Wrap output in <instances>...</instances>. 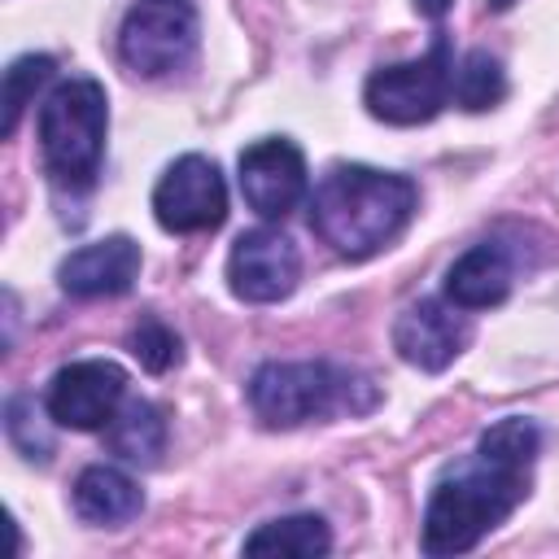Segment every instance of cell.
<instances>
[{
    "instance_id": "cell-1",
    "label": "cell",
    "mask_w": 559,
    "mask_h": 559,
    "mask_svg": "<svg viewBox=\"0 0 559 559\" xmlns=\"http://www.w3.org/2000/svg\"><path fill=\"white\" fill-rule=\"evenodd\" d=\"M415 201L419 192L406 175L376 166H332L310 192V227L332 253L362 262L406 231Z\"/></svg>"
},
{
    "instance_id": "cell-2",
    "label": "cell",
    "mask_w": 559,
    "mask_h": 559,
    "mask_svg": "<svg viewBox=\"0 0 559 559\" xmlns=\"http://www.w3.org/2000/svg\"><path fill=\"white\" fill-rule=\"evenodd\" d=\"M528 472L533 467H511V463L476 454L450 476H441L424 511V533H419L424 555L432 559L463 555L480 537H489L528 498Z\"/></svg>"
},
{
    "instance_id": "cell-3",
    "label": "cell",
    "mask_w": 559,
    "mask_h": 559,
    "mask_svg": "<svg viewBox=\"0 0 559 559\" xmlns=\"http://www.w3.org/2000/svg\"><path fill=\"white\" fill-rule=\"evenodd\" d=\"M249 406L266 428H301L328 424L341 415H367L380 393L376 384L341 362H262L249 376Z\"/></svg>"
},
{
    "instance_id": "cell-4",
    "label": "cell",
    "mask_w": 559,
    "mask_h": 559,
    "mask_svg": "<svg viewBox=\"0 0 559 559\" xmlns=\"http://www.w3.org/2000/svg\"><path fill=\"white\" fill-rule=\"evenodd\" d=\"M109 100L96 79H66L39 105V153L57 188L87 192L100 175Z\"/></svg>"
},
{
    "instance_id": "cell-5",
    "label": "cell",
    "mask_w": 559,
    "mask_h": 559,
    "mask_svg": "<svg viewBox=\"0 0 559 559\" xmlns=\"http://www.w3.org/2000/svg\"><path fill=\"white\" fill-rule=\"evenodd\" d=\"M201 17L192 0H135L118 31V57L140 79H166L197 57Z\"/></svg>"
},
{
    "instance_id": "cell-6",
    "label": "cell",
    "mask_w": 559,
    "mask_h": 559,
    "mask_svg": "<svg viewBox=\"0 0 559 559\" xmlns=\"http://www.w3.org/2000/svg\"><path fill=\"white\" fill-rule=\"evenodd\" d=\"M450 52L445 39H437L424 57L415 61H397V66H380L367 87H362V105L376 122L389 127H419L432 122L445 100H450Z\"/></svg>"
},
{
    "instance_id": "cell-7",
    "label": "cell",
    "mask_w": 559,
    "mask_h": 559,
    "mask_svg": "<svg viewBox=\"0 0 559 559\" xmlns=\"http://www.w3.org/2000/svg\"><path fill=\"white\" fill-rule=\"evenodd\" d=\"M153 218L170 236L214 231L227 218V183H223V170L210 157H201V153L175 157L162 170L157 188H153Z\"/></svg>"
},
{
    "instance_id": "cell-8",
    "label": "cell",
    "mask_w": 559,
    "mask_h": 559,
    "mask_svg": "<svg viewBox=\"0 0 559 559\" xmlns=\"http://www.w3.org/2000/svg\"><path fill=\"white\" fill-rule=\"evenodd\" d=\"M127 402V371L109 358H79L57 367V376L48 380V419L74 432H96L105 428L118 406Z\"/></svg>"
},
{
    "instance_id": "cell-9",
    "label": "cell",
    "mask_w": 559,
    "mask_h": 559,
    "mask_svg": "<svg viewBox=\"0 0 559 559\" xmlns=\"http://www.w3.org/2000/svg\"><path fill=\"white\" fill-rule=\"evenodd\" d=\"M301 280V253L297 245L275 227L240 231L227 253V288L249 306L284 301Z\"/></svg>"
},
{
    "instance_id": "cell-10",
    "label": "cell",
    "mask_w": 559,
    "mask_h": 559,
    "mask_svg": "<svg viewBox=\"0 0 559 559\" xmlns=\"http://www.w3.org/2000/svg\"><path fill=\"white\" fill-rule=\"evenodd\" d=\"M306 157L293 140L271 135L240 153V197L262 218H288L306 197Z\"/></svg>"
},
{
    "instance_id": "cell-11",
    "label": "cell",
    "mask_w": 559,
    "mask_h": 559,
    "mask_svg": "<svg viewBox=\"0 0 559 559\" xmlns=\"http://www.w3.org/2000/svg\"><path fill=\"white\" fill-rule=\"evenodd\" d=\"M467 341L472 328L454 301L445 306L437 297H419L393 319V349L402 354V362L419 371H445L467 349Z\"/></svg>"
},
{
    "instance_id": "cell-12",
    "label": "cell",
    "mask_w": 559,
    "mask_h": 559,
    "mask_svg": "<svg viewBox=\"0 0 559 559\" xmlns=\"http://www.w3.org/2000/svg\"><path fill=\"white\" fill-rule=\"evenodd\" d=\"M135 275H140V245L131 236L92 240V245L74 249L70 258H61V266H57V284L79 301L122 297V293H131Z\"/></svg>"
},
{
    "instance_id": "cell-13",
    "label": "cell",
    "mask_w": 559,
    "mask_h": 559,
    "mask_svg": "<svg viewBox=\"0 0 559 559\" xmlns=\"http://www.w3.org/2000/svg\"><path fill=\"white\" fill-rule=\"evenodd\" d=\"M511 280H515L511 253L498 240H480L467 253H459L454 266L445 271V297L459 310H489V306L507 301Z\"/></svg>"
},
{
    "instance_id": "cell-14",
    "label": "cell",
    "mask_w": 559,
    "mask_h": 559,
    "mask_svg": "<svg viewBox=\"0 0 559 559\" xmlns=\"http://www.w3.org/2000/svg\"><path fill=\"white\" fill-rule=\"evenodd\" d=\"M70 502H74V515L83 524H92V528H122V524H131L144 511V489L122 467L92 463V467L79 472Z\"/></svg>"
},
{
    "instance_id": "cell-15",
    "label": "cell",
    "mask_w": 559,
    "mask_h": 559,
    "mask_svg": "<svg viewBox=\"0 0 559 559\" xmlns=\"http://www.w3.org/2000/svg\"><path fill=\"white\" fill-rule=\"evenodd\" d=\"M105 441L109 450L122 459V463H135V467H153L166 450V415L144 402V397H131L118 406V415L105 424Z\"/></svg>"
},
{
    "instance_id": "cell-16",
    "label": "cell",
    "mask_w": 559,
    "mask_h": 559,
    "mask_svg": "<svg viewBox=\"0 0 559 559\" xmlns=\"http://www.w3.org/2000/svg\"><path fill=\"white\" fill-rule=\"evenodd\" d=\"M332 550V528L323 515H280L258 524L245 537V555H284V559H319Z\"/></svg>"
},
{
    "instance_id": "cell-17",
    "label": "cell",
    "mask_w": 559,
    "mask_h": 559,
    "mask_svg": "<svg viewBox=\"0 0 559 559\" xmlns=\"http://www.w3.org/2000/svg\"><path fill=\"white\" fill-rule=\"evenodd\" d=\"M450 96H454V105H463L472 114L493 109L507 96V74L498 66V57H489L485 48L463 52V61L450 70Z\"/></svg>"
},
{
    "instance_id": "cell-18",
    "label": "cell",
    "mask_w": 559,
    "mask_h": 559,
    "mask_svg": "<svg viewBox=\"0 0 559 559\" xmlns=\"http://www.w3.org/2000/svg\"><path fill=\"white\" fill-rule=\"evenodd\" d=\"M52 74H57V61H52L48 52H26V57H17V61L4 70V96H0V105H4L0 135H4V140L17 131V122H22L26 105L35 100V92H39Z\"/></svg>"
},
{
    "instance_id": "cell-19",
    "label": "cell",
    "mask_w": 559,
    "mask_h": 559,
    "mask_svg": "<svg viewBox=\"0 0 559 559\" xmlns=\"http://www.w3.org/2000/svg\"><path fill=\"white\" fill-rule=\"evenodd\" d=\"M48 406L39 411L31 393H13L4 402V437L13 441V450L31 463H48L52 454V437H48V424H44Z\"/></svg>"
},
{
    "instance_id": "cell-20",
    "label": "cell",
    "mask_w": 559,
    "mask_h": 559,
    "mask_svg": "<svg viewBox=\"0 0 559 559\" xmlns=\"http://www.w3.org/2000/svg\"><path fill=\"white\" fill-rule=\"evenodd\" d=\"M537 450H542V428L533 419H520V415L498 419L493 428H485L480 432V445H476V454L498 459V463H511V467H533Z\"/></svg>"
},
{
    "instance_id": "cell-21",
    "label": "cell",
    "mask_w": 559,
    "mask_h": 559,
    "mask_svg": "<svg viewBox=\"0 0 559 559\" xmlns=\"http://www.w3.org/2000/svg\"><path fill=\"white\" fill-rule=\"evenodd\" d=\"M131 354H135V362L144 367V371H153V376H162V371H170L179 358H183V345H179V336L162 323V319H140V328L131 332Z\"/></svg>"
},
{
    "instance_id": "cell-22",
    "label": "cell",
    "mask_w": 559,
    "mask_h": 559,
    "mask_svg": "<svg viewBox=\"0 0 559 559\" xmlns=\"http://www.w3.org/2000/svg\"><path fill=\"white\" fill-rule=\"evenodd\" d=\"M511 4H515V0H489V9H493V13H502V9H511Z\"/></svg>"
}]
</instances>
